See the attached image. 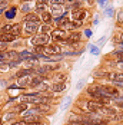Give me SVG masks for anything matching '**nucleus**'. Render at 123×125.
<instances>
[{"mask_svg":"<svg viewBox=\"0 0 123 125\" xmlns=\"http://www.w3.org/2000/svg\"><path fill=\"white\" fill-rule=\"evenodd\" d=\"M83 122H86L87 125H103V124H106V119L103 116H100L99 114L90 112L83 118Z\"/></svg>","mask_w":123,"mask_h":125,"instance_id":"obj_1","label":"nucleus"},{"mask_svg":"<svg viewBox=\"0 0 123 125\" xmlns=\"http://www.w3.org/2000/svg\"><path fill=\"white\" fill-rule=\"evenodd\" d=\"M49 42H50V36L47 33L36 35L35 38H32V43L35 46H44V45H49Z\"/></svg>","mask_w":123,"mask_h":125,"instance_id":"obj_2","label":"nucleus"},{"mask_svg":"<svg viewBox=\"0 0 123 125\" xmlns=\"http://www.w3.org/2000/svg\"><path fill=\"white\" fill-rule=\"evenodd\" d=\"M20 29H22V26L19 25V23H14V25H6V26H3L1 33H10V35L17 36V35L20 33Z\"/></svg>","mask_w":123,"mask_h":125,"instance_id":"obj_3","label":"nucleus"},{"mask_svg":"<svg viewBox=\"0 0 123 125\" xmlns=\"http://www.w3.org/2000/svg\"><path fill=\"white\" fill-rule=\"evenodd\" d=\"M23 115V119L26 122H36L37 118H39V111L37 109H30V111H26V112L22 114Z\"/></svg>","mask_w":123,"mask_h":125,"instance_id":"obj_4","label":"nucleus"},{"mask_svg":"<svg viewBox=\"0 0 123 125\" xmlns=\"http://www.w3.org/2000/svg\"><path fill=\"white\" fill-rule=\"evenodd\" d=\"M99 92L105 96H112V98H116L119 95V92L114 89V88H110V86H97Z\"/></svg>","mask_w":123,"mask_h":125,"instance_id":"obj_5","label":"nucleus"},{"mask_svg":"<svg viewBox=\"0 0 123 125\" xmlns=\"http://www.w3.org/2000/svg\"><path fill=\"white\" fill-rule=\"evenodd\" d=\"M72 16H73V19L77 23H82L85 20V17H86V12L83 9H80V7H74L73 12H72Z\"/></svg>","mask_w":123,"mask_h":125,"instance_id":"obj_6","label":"nucleus"},{"mask_svg":"<svg viewBox=\"0 0 123 125\" xmlns=\"http://www.w3.org/2000/svg\"><path fill=\"white\" fill-rule=\"evenodd\" d=\"M22 99L26 102H33V104H42V102H46V98H42L39 95H23Z\"/></svg>","mask_w":123,"mask_h":125,"instance_id":"obj_7","label":"nucleus"},{"mask_svg":"<svg viewBox=\"0 0 123 125\" xmlns=\"http://www.w3.org/2000/svg\"><path fill=\"white\" fill-rule=\"evenodd\" d=\"M39 29H40V25L36 23V22H26V25H25V30H26V33H29V35L36 33Z\"/></svg>","mask_w":123,"mask_h":125,"instance_id":"obj_8","label":"nucleus"},{"mask_svg":"<svg viewBox=\"0 0 123 125\" xmlns=\"http://www.w3.org/2000/svg\"><path fill=\"white\" fill-rule=\"evenodd\" d=\"M80 38H82L80 33H70V36L64 40V45H67V46H70V45H76V43H79Z\"/></svg>","mask_w":123,"mask_h":125,"instance_id":"obj_9","label":"nucleus"},{"mask_svg":"<svg viewBox=\"0 0 123 125\" xmlns=\"http://www.w3.org/2000/svg\"><path fill=\"white\" fill-rule=\"evenodd\" d=\"M107 78H110L116 85H122L123 86V75L122 73H107Z\"/></svg>","mask_w":123,"mask_h":125,"instance_id":"obj_10","label":"nucleus"},{"mask_svg":"<svg viewBox=\"0 0 123 125\" xmlns=\"http://www.w3.org/2000/svg\"><path fill=\"white\" fill-rule=\"evenodd\" d=\"M66 36V32L63 30V29H56L54 32H53V35H52V39L53 40H63Z\"/></svg>","mask_w":123,"mask_h":125,"instance_id":"obj_11","label":"nucleus"},{"mask_svg":"<svg viewBox=\"0 0 123 125\" xmlns=\"http://www.w3.org/2000/svg\"><path fill=\"white\" fill-rule=\"evenodd\" d=\"M16 39L14 35H10V33H1L0 35V43H6V42H13Z\"/></svg>","mask_w":123,"mask_h":125,"instance_id":"obj_12","label":"nucleus"},{"mask_svg":"<svg viewBox=\"0 0 123 125\" xmlns=\"http://www.w3.org/2000/svg\"><path fill=\"white\" fill-rule=\"evenodd\" d=\"M32 73H36V69H32V68H29V69H22V71H19L17 72V78H25L27 75H32Z\"/></svg>","mask_w":123,"mask_h":125,"instance_id":"obj_13","label":"nucleus"},{"mask_svg":"<svg viewBox=\"0 0 123 125\" xmlns=\"http://www.w3.org/2000/svg\"><path fill=\"white\" fill-rule=\"evenodd\" d=\"M43 76H36V78H32L30 82H29V86H39L42 82H43Z\"/></svg>","mask_w":123,"mask_h":125,"instance_id":"obj_14","label":"nucleus"},{"mask_svg":"<svg viewBox=\"0 0 123 125\" xmlns=\"http://www.w3.org/2000/svg\"><path fill=\"white\" fill-rule=\"evenodd\" d=\"M25 22H36V23H40V19L35 13H29V14L25 16Z\"/></svg>","mask_w":123,"mask_h":125,"instance_id":"obj_15","label":"nucleus"},{"mask_svg":"<svg viewBox=\"0 0 123 125\" xmlns=\"http://www.w3.org/2000/svg\"><path fill=\"white\" fill-rule=\"evenodd\" d=\"M63 12H64V10H63V7H62V6H53L50 14H54L56 17H60L62 14H63Z\"/></svg>","mask_w":123,"mask_h":125,"instance_id":"obj_16","label":"nucleus"},{"mask_svg":"<svg viewBox=\"0 0 123 125\" xmlns=\"http://www.w3.org/2000/svg\"><path fill=\"white\" fill-rule=\"evenodd\" d=\"M42 20L44 22V25H49L50 22H52V14L47 12H43L42 13Z\"/></svg>","mask_w":123,"mask_h":125,"instance_id":"obj_17","label":"nucleus"},{"mask_svg":"<svg viewBox=\"0 0 123 125\" xmlns=\"http://www.w3.org/2000/svg\"><path fill=\"white\" fill-rule=\"evenodd\" d=\"M67 22H69V20H67V19H66V17H64V16H60V17H56V23H57V26H64L66 25V23H67Z\"/></svg>","mask_w":123,"mask_h":125,"instance_id":"obj_18","label":"nucleus"},{"mask_svg":"<svg viewBox=\"0 0 123 125\" xmlns=\"http://www.w3.org/2000/svg\"><path fill=\"white\" fill-rule=\"evenodd\" d=\"M29 82H30V79L29 78H22V79H19V86L20 88H25V86H29Z\"/></svg>","mask_w":123,"mask_h":125,"instance_id":"obj_19","label":"nucleus"},{"mask_svg":"<svg viewBox=\"0 0 123 125\" xmlns=\"http://www.w3.org/2000/svg\"><path fill=\"white\" fill-rule=\"evenodd\" d=\"M33 55H30V52H27V50H25V52H22L20 55H19V61H23V59H29V58H32Z\"/></svg>","mask_w":123,"mask_h":125,"instance_id":"obj_20","label":"nucleus"},{"mask_svg":"<svg viewBox=\"0 0 123 125\" xmlns=\"http://www.w3.org/2000/svg\"><path fill=\"white\" fill-rule=\"evenodd\" d=\"M52 89H53L54 92H62V91L64 89V85H63V83H56V85L52 88Z\"/></svg>","mask_w":123,"mask_h":125,"instance_id":"obj_21","label":"nucleus"},{"mask_svg":"<svg viewBox=\"0 0 123 125\" xmlns=\"http://www.w3.org/2000/svg\"><path fill=\"white\" fill-rule=\"evenodd\" d=\"M7 0H0V13H3L6 10V7H7Z\"/></svg>","mask_w":123,"mask_h":125,"instance_id":"obj_22","label":"nucleus"},{"mask_svg":"<svg viewBox=\"0 0 123 125\" xmlns=\"http://www.w3.org/2000/svg\"><path fill=\"white\" fill-rule=\"evenodd\" d=\"M50 3H52L53 6H62V4L64 3V0H50Z\"/></svg>","mask_w":123,"mask_h":125,"instance_id":"obj_23","label":"nucleus"},{"mask_svg":"<svg viewBox=\"0 0 123 125\" xmlns=\"http://www.w3.org/2000/svg\"><path fill=\"white\" fill-rule=\"evenodd\" d=\"M14 111H16V112H25L26 111V105H19Z\"/></svg>","mask_w":123,"mask_h":125,"instance_id":"obj_24","label":"nucleus"},{"mask_svg":"<svg viewBox=\"0 0 123 125\" xmlns=\"http://www.w3.org/2000/svg\"><path fill=\"white\" fill-rule=\"evenodd\" d=\"M69 104H70V96H67V98L64 99V104H63V106H62V109H66Z\"/></svg>","mask_w":123,"mask_h":125,"instance_id":"obj_25","label":"nucleus"},{"mask_svg":"<svg viewBox=\"0 0 123 125\" xmlns=\"http://www.w3.org/2000/svg\"><path fill=\"white\" fill-rule=\"evenodd\" d=\"M29 10H30V6H29L27 3H26V4H23V6H22V12H23V13H25V12H29Z\"/></svg>","mask_w":123,"mask_h":125,"instance_id":"obj_26","label":"nucleus"},{"mask_svg":"<svg viewBox=\"0 0 123 125\" xmlns=\"http://www.w3.org/2000/svg\"><path fill=\"white\" fill-rule=\"evenodd\" d=\"M49 30H50V26L49 25H44L43 27H42V32H43V33H46V32H49Z\"/></svg>","mask_w":123,"mask_h":125,"instance_id":"obj_27","label":"nucleus"},{"mask_svg":"<svg viewBox=\"0 0 123 125\" xmlns=\"http://www.w3.org/2000/svg\"><path fill=\"white\" fill-rule=\"evenodd\" d=\"M90 52H92L93 55H99V49H97V48H92V50H90Z\"/></svg>","mask_w":123,"mask_h":125,"instance_id":"obj_28","label":"nucleus"},{"mask_svg":"<svg viewBox=\"0 0 123 125\" xmlns=\"http://www.w3.org/2000/svg\"><path fill=\"white\" fill-rule=\"evenodd\" d=\"M4 50H6V45H4V43H1V45H0V53H3Z\"/></svg>","mask_w":123,"mask_h":125,"instance_id":"obj_29","label":"nucleus"},{"mask_svg":"<svg viewBox=\"0 0 123 125\" xmlns=\"http://www.w3.org/2000/svg\"><path fill=\"white\" fill-rule=\"evenodd\" d=\"M36 3H37V4H46V3H47V0H37Z\"/></svg>","mask_w":123,"mask_h":125,"instance_id":"obj_30","label":"nucleus"},{"mask_svg":"<svg viewBox=\"0 0 123 125\" xmlns=\"http://www.w3.org/2000/svg\"><path fill=\"white\" fill-rule=\"evenodd\" d=\"M107 16H112V14H113V9H107Z\"/></svg>","mask_w":123,"mask_h":125,"instance_id":"obj_31","label":"nucleus"},{"mask_svg":"<svg viewBox=\"0 0 123 125\" xmlns=\"http://www.w3.org/2000/svg\"><path fill=\"white\" fill-rule=\"evenodd\" d=\"M85 33H86V36H90V35H92V32H90V30H86Z\"/></svg>","mask_w":123,"mask_h":125,"instance_id":"obj_32","label":"nucleus"},{"mask_svg":"<svg viewBox=\"0 0 123 125\" xmlns=\"http://www.w3.org/2000/svg\"><path fill=\"white\" fill-rule=\"evenodd\" d=\"M27 125H42V124H39V122H30V124H27Z\"/></svg>","mask_w":123,"mask_h":125,"instance_id":"obj_33","label":"nucleus"},{"mask_svg":"<svg viewBox=\"0 0 123 125\" xmlns=\"http://www.w3.org/2000/svg\"><path fill=\"white\" fill-rule=\"evenodd\" d=\"M117 102H120V104L123 105V96H122V98H119V99H117Z\"/></svg>","mask_w":123,"mask_h":125,"instance_id":"obj_34","label":"nucleus"},{"mask_svg":"<svg viewBox=\"0 0 123 125\" xmlns=\"http://www.w3.org/2000/svg\"><path fill=\"white\" fill-rule=\"evenodd\" d=\"M12 125H25L23 122H14V124H12Z\"/></svg>","mask_w":123,"mask_h":125,"instance_id":"obj_35","label":"nucleus"},{"mask_svg":"<svg viewBox=\"0 0 123 125\" xmlns=\"http://www.w3.org/2000/svg\"><path fill=\"white\" fill-rule=\"evenodd\" d=\"M72 125H85V124H82V122H77V124H72Z\"/></svg>","mask_w":123,"mask_h":125,"instance_id":"obj_36","label":"nucleus"},{"mask_svg":"<svg viewBox=\"0 0 123 125\" xmlns=\"http://www.w3.org/2000/svg\"><path fill=\"white\" fill-rule=\"evenodd\" d=\"M120 66H122V69H123V62H120Z\"/></svg>","mask_w":123,"mask_h":125,"instance_id":"obj_37","label":"nucleus"},{"mask_svg":"<svg viewBox=\"0 0 123 125\" xmlns=\"http://www.w3.org/2000/svg\"><path fill=\"white\" fill-rule=\"evenodd\" d=\"M64 1H66V0H64ZM67 1H73V0H67Z\"/></svg>","mask_w":123,"mask_h":125,"instance_id":"obj_38","label":"nucleus"},{"mask_svg":"<svg viewBox=\"0 0 123 125\" xmlns=\"http://www.w3.org/2000/svg\"><path fill=\"white\" fill-rule=\"evenodd\" d=\"M122 43H123V35H122Z\"/></svg>","mask_w":123,"mask_h":125,"instance_id":"obj_39","label":"nucleus"}]
</instances>
